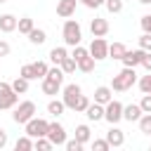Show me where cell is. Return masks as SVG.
Masks as SVG:
<instances>
[{
    "instance_id": "ba28073f",
    "label": "cell",
    "mask_w": 151,
    "mask_h": 151,
    "mask_svg": "<svg viewBox=\"0 0 151 151\" xmlns=\"http://www.w3.org/2000/svg\"><path fill=\"white\" fill-rule=\"evenodd\" d=\"M87 52H90V57H92L94 61H101V59H109V42H106L104 38H94Z\"/></svg>"
},
{
    "instance_id": "5bb4252c",
    "label": "cell",
    "mask_w": 151,
    "mask_h": 151,
    "mask_svg": "<svg viewBox=\"0 0 151 151\" xmlns=\"http://www.w3.org/2000/svg\"><path fill=\"white\" fill-rule=\"evenodd\" d=\"M76 5H78V0H59V2H57V14H59L61 19L73 17V14H76Z\"/></svg>"
},
{
    "instance_id": "4fadbf2b",
    "label": "cell",
    "mask_w": 151,
    "mask_h": 151,
    "mask_svg": "<svg viewBox=\"0 0 151 151\" xmlns=\"http://www.w3.org/2000/svg\"><path fill=\"white\" fill-rule=\"evenodd\" d=\"M83 113L87 116V120L99 123V120H104V104H97V101L92 104V101H90V104H87V109H85Z\"/></svg>"
},
{
    "instance_id": "f546056e",
    "label": "cell",
    "mask_w": 151,
    "mask_h": 151,
    "mask_svg": "<svg viewBox=\"0 0 151 151\" xmlns=\"http://www.w3.org/2000/svg\"><path fill=\"white\" fill-rule=\"evenodd\" d=\"M31 66H33V71H35V78H40V80H42V78L47 76V68H50V66H47V61H33Z\"/></svg>"
},
{
    "instance_id": "f1b7e54d",
    "label": "cell",
    "mask_w": 151,
    "mask_h": 151,
    "mask_svg": "<svg viewBox=\"0 0 151 151\" xmlns=\"http://www.w3.org/2000/svg\"><path fill=\"white\" fill-rule=\"evenodd\" d=\"M137 123H139V132L142 134H151V113H142V118Z\"/></svg>"
},
{
    "instance_id": "e0dca14e",
    "label": "cell",
    "mask_w": 151,
    "mask_h": 151,
    "mask_svg": "<svg viewBox=\"0 0 151 151\" xmlns=\"http://www.w3.org/2000/svg\"><path fill=\"white\" fill-rule=\"evenodd\" d=\"M17 17L14 14H0V31L2 33H12V31H17Z\"/></svg>"
},
{
    "instance_id": "8d00e7d4",
    "label": "cell",
    "mask_w": 151,
    "mask_h": 151,
    "mask_svg": "<svg viewBox=\"0 0 151 151\" xmlns=\"http://www.w3.org/2000/svg\"><path fill=\"white\" fill-rule=\"evenodd\" d=\"M64 146H66V151H83V146H85V144H80V142L73 137V139H66V144H64Z\"/></svg>"
},
{
    "instance_id": "e575fe53",
    "label": "cell",
    "mask_w": 151,
    "mask_h": 151,
    "mask_svg": "<svg viewBox=\"0 0 151 151\" xmlns=\"http://www.w3.org/2000/svg\"><path fill=\"white\" fill-rule=\"evenodd\" d=\"M104 5H106V9H109L111 14H118V12H123V0H106Z\"/></svg>"
},
{
    "instance_id": "1f68e13d",
    "label": "cell",
    "mask_w": 151,
    "mask_h": 151,
    "mask_svg": "<svg viewBox=\"0 0 151 151\" xmlns=\"http://www.w3.org/2000/svg\"><path fill=\"white\" fill-rule=\"evenodd\" d=\"M137 85H139V90H142L144 94H151V71H149L146 76H142V78L137 80Z\"/></svg>"
},
{
    "instance_id": "3957f363",
    "label": "cell",
    "mask_w": 151,
    "mask_h": 151,
    "mask_svg": "<svg viewBox=\"0 0 151 151\" xmlns=\"http://www.w3.org/2000/svg\"><path fill=\"white\" fill-rule=\"evenodd\" d=\"M35 111H38V109H35V104H33L31 99H26V101H21V104L14 109L12 120H14L17 125H26V123H28V120L35 116Z\"/></svg>"
},
{
    "instance_id": "74e56055",
    "label": "cell",
    "mask_w": 151,
    "mask_h": 151,
    "mask_svg": "<svg viewBox=\"0 0 151 151\" xmlns=\"http://www.w3.org/2000/svg\"><path fill=\"white\" fill-rule=\"evenodd\" d=\"M139 47L146 50V52H151V33H142L139 35Z\"/></svg>"
},
{
    "instance_id": "d590c367",
    "label": "cell",
    "mask_w": 151,
    "mask_h": 151,
    "mask_svg": "<svg viewBox=\"0 0 151 151\" xmlns=\"http://www.w3.org/2000/svg\"><path fill=\"white\" fill-rule=\"evenodd\" d=\"M87 104H90V99H87L85 94H80V97H78V101H76V109H73V111H76V113H83V111L87 109Z\"/></svg>"
},
{
    "instance_id": "836d02e7",
    "label": "cell",
    "mask_w": 151,
    "mask_h": 151,
    "mask_svg": "<svg viewBox=\"0 0 151 151\" xmlns=\"http://www.w3.org/2000/svg\"><path fill=\"white\" fill-rule=\"evenodd\" d=\"M47 78H52V80H57V83H64V71L54 64L52 68H47Z\"/></svg>"
},
{
    "instance_id": "4316f807",
    "label": "cell",
    "mask_w": 151,
    "mask_h": 151,
    "mask_svg": "<svg viewBox=\"0 0 151 151\" xmlns=\"http://www.w3.org/2000/svg\"><path fill=\"white\" fill-rule=\"evenodd\" d=\"M31 28H33V19H31V17H21V19L17 21V31H19V33L28 35V33H31Z\"/></svg>"
},
{
    "instance_id": "bcb514c9",
    "label": "cell",
    "mask_w": 151,
    "mask_h": 151,
    "mask_svg": "<svg viewBox=\"0 0 151 151\" xmlns=\"http://www.w3.org/2000/svg\"><path fill=\"white\" fill-rule=\"evenodd\" d=\"M139 2H142V5H151V0H139Z\"/></svg>"
},
{
    "instance_id": "5b68a950",
    "label": "cell",
    "mask_w": 151,
    "mask_h": 151,
    "mask_svg": "<svg viewBox=\"0 0 151 151\" xmlns=\"http://www.w3.org/2000/svg\"><path fill=\"white\" fill-rule=\"evenodd\" d=\"M47 127H50V123L45 120V118H38V116H33L28 123H26V134L28 137H47Z\"/></svg>"
},
{
    "instance_id": "7c38bea8",
    "label": "cell",
    "mask_w": 151,
    "mask_h": 151,
    "mask_svg": "<svg viewBox=\"0 0 151 151\" xmlns=\"http://www.w3.org/2000/svg\"><path fill=\"white\" fill-rule=\"evenodd\" d=\"M90 31H92L94 38H104V35L109 33V21L101 19V17H94V19L90 21Z\"/></svg>"
},
{
    "instance_id": "2e32d148",
    "label": "cell",
    "mask_w": 151,
    "mask_h": 151,
    "mask_svg": "<svg viewBox=\"0 0 151 151\" xmlns=\"http://www.w3.org/2000/svg\"><path fill=\"white\" fill-rule=\"evenodd\" d=\"M111 99H113V90H111V87L99 85V87L94 90V101H97V104H109Z\"/></svg>"
},
{
    "instance_id": "ffe728a7",
    "label": "cell",
    "mask_w": 151,
    "mask_h": 151,
    "mask_svg": "<svg viewBox=\"0 0 151 151\" xmlns=\"http://www.w3.org/2000/svg\"><path fill=\"white\" fill-rule=\"evenodd\" d=\"M76 139H78L80 144H87V142L92 139V130H90V125H85V123L78 125V127H76Z\"/></svg>"
},
{
    "instance_id": "d6a6232c",
    "label": "cell",
    "mask_w": 151,
    "mask_h": 151,
    "mask_svg": "<svg viewBox=\"0 0 151 151\" xmlns=\"http://www.w3.org/2000/svg\"><path fill=\"white\" fill-rule=\"evenodd\" d=\"M19 76H21V78H26V80H38V78H35V71H33V66H31V64H24V66L19 68Z\"/></svg>"
},
{
    "instance_id": "f35d334b",
    "label": "cell",
    "mask_w": 151,
    "mask_h": 151,
    "mask_svg": "<svg viewBox=\"0 0 151 151\" xmlns=\"http://www.w3.org/2000/svg\"><path fill=\"white\" fill-rule=\"evenodd\" d=\"M92 149H94V151H109L111 146H109L106 139H94V142H92Z\"/></svg>"
},
{
    "instance_id": "cb8c5ba5",
    "label": "cell",
    "mask_w": 151,
    "mask_h": 151,
    "mask_svg": "<svg viewBox=\"0 0 151 151\" xmlns=\"http://www.w3.org/2000/svg\"><path fill=\"white\" fill-rule=\"evenodd\" d=\"M28 40H31L33 45H42V42L47 40V33H45L42 28H35V26H33L31 33H28Z\"/></svg>"
},
{
    "instance_id": "7bdbcfd3",
    "label": "cell",
    "mask_w": 151,
    "mask_h": 151,
    "mask_svg": "<svg viewBox=\"0 0 151 151\" xmlns=\"http://www.w3.org/2000/svg\"><path fill=\"white\" fill-rule=\"evenodd\" d=\"M87 9H97V7H101V0H80Z\"/></svg>"
},
{
    "instance_id": "8992f818",
    "label": "cell",
    "mask_w": 151,
    "mask_h": 151,
    "mask_svg": "<svg viewBox=\"0 0 151 151\" xmlns=\"http://www.w3.org/2000/svg\"><path fill=\"white\" fill-rule=\"evenodd\" d=\"M104 120H109L111 125H118L123 120V104L111 99L109 104H104Z\"/></svg>"
},
{
    "instance_id": "7dc6e473",
    "label": "cell",
    "mask_w": 151,
    "mask_h": 151,
    "mask_svg": "<svg viewBox=\"0 0 151 151\" xmlns=\"http://www.w3.org/2000/svg\"><path fill=\"white\" fill-rule=\"evenodd\" d=\"M2 2H7V0H0V5H2Z\"/></svg>"
},
{
    "instance_id": "44dd1931",
    "label": "cell",
    "mask_w": 151,
    "mask_h": 151,
    "mask_svg": "<svg viewBox=\"0 0 151 151\" xmlns=\"http://www.w3.org/2000/svg\"><path fill=\"white\" fill-rule=\"evenodd\" d=\"M76 64H78V68H80L83 73H92V71H94V64H97V61H94V59H92L90 54H85V57H80V59H78Z\"/></svg>"
},
{
    "instance_id": "c3c4849f",
    "label": "cell",
    "mask_w": 151,
    "mask_h": 151,
    "mask_svg": "<svg viewBox=\"0 0 151 151\" xmlns=\"http://www.w3.org/2000/svg\"><path fill=\"white\" fill-rule=\"evenodd\" d=\"M104 2H106V0H101V5H104Z\"/></svg>"
},
{
    "instance_id": "30bf717a",
    "label": "cell",
    "mask_w": 151,
    "mask_h": 151,
    "mask_svg": "<svg viewBox=\"0 0 151 151\" xmlns=\"http://www.w3.org/2000/svg\"><path fill=\"white\" fill-rule=\"evenodd\" d=\"M144 54H146V50H142V47H137V50H125V54H123V66H132V68H137V66H142V59H144Z\"/></svg>"
},
{
    "instance_id": "8fae6325",
    "label": "cell",
    "mask_w": 151,
    "mask_h": 151,
    "mask_svg": "<svg viewBox=\"0 0 151 151\" xmlns=\"http://www.w3.org/2000/svg\"><path fill=\"white\" fill-rule=\"evenodd\" d=\"M106 142H109V146H113V149H118V146H123L125 144V134H123V130L120 127H116V125H111V130L106 132V137H104Z\"/></svg>"
},
{
    "instance_id": "83f0119b",
    "label": "cell",
    "mask_w": 151,
    "mask_h": 151,
    "mask_svg": "<svg viewBox=\"0 0 151 151\" xmlns=\"http://www.w3.org/2000/svg\"><path fill=\"white\" fill-rule=\"evenodd\" d=\"M66 54H68V52H66V47H52V50H50V61L59 66V61H61Z\"/></svg>"
},
{
    "instance_id": "d4e9b609",
    "label": "cell",
    "mask_w": 151,
    "mask_h": 151,
    "mask_svg": "<svg viewBox=\"0 0 151 151\" xmlns=\"http://www.w3.org/2000/svg\"><path fill=\"white\" fill-rule=\"evenodd\" d=\"M125 50H127V47H125L123 42H111V45H109V57L120 61V59H123V54H125Z\"/></svg>"
},
{
    "instance_id": "52a82bcc",
    "label": "cell",
    "mask_w": 151,
    "mask_h": 151,
    "mask_svg": "<svg viewBox=\"0 0 151 151\" xmlns=\"http://www.w3.org/2000/svg\"><path fill=\"white\" fill-rule=\"evenodd\" d=\"M83 94V90H80V85L78 83H71V85H66L64 87V94H61V101H64V106L66 109H76V101H78V97Z\"/></svg>"
},
{
    "instance_id": "7402d4cb",
    "label": "cell",
    "mask_w": 151,
    "mask_h": 151,
    "mask_svg": "<svg viewBox=\"0 0 151 151\" xmlns=\"http://www.w3.org/2000/svg\"><path fill=\"white\" fill-rule=\"evenodd\" d=\"M28 83H31V80H26V78L17 76V78H14L9 85H12V90H14L17 94H26V92H28Z\"/></svg>"
},
{
    "instance_id": "f6af8a7d",
    "label": "cell",
    "mask_w": 151,
    "mask_h": 151,
    "mask_svg": "<svg viewBox=\"0 0 151 151\" xmlns=\"http://www.w3.org/2000/svg\"><path fill=\"white\" fill-rule=\"evenodd\" d=\"M7 142H9V139H7V132L0 127V149H5V146H7Z\"/></svg>"
},
{
    "instance_id": "ab89813d",
    "label": "cell",
    "mask_w": 151,
    "mask_h": 151,
    "mask_svg": "<svg viewBox=\"0 0 151 151\" xmlns=\"http://www.w3.org/2000/svg\"><path fill=\"white\" fill-rule=\"evenodd\" d=\"M139 106H142V111H144V113H151V94H144V97H142V101H139Z\"/></svg>"
},
{
    "instance_id": "ee69618b",
    "label": "cell",
    "mask_w": 151,
    "mask_h": 151,
    "mask_svg": "<svg viewBox=\"0 0 151 151\" xmlns=\"http://www.w3.org/2000/svg\"><path fill=\"white\" fill-rule=\"evenodd\" d=\"M142 66H144L146 71H151V52H146V54H144V59H142Z\"/></svg>"
},
{
    "instance_id": "ac0fdd59",
    "label": "cell",
    "mask_w": 151,
    "mask_h": 151,
    "mask_svg": "<svg viewBox=\"0 0 151 151\" xmlns=\"http://www.w3.org/2000/svg\"><path fill=\"white\" fill-rule=\"evenodd\" d=\"M59 68L64 71V76H71V73H73V71L78 68V64H76V59H73L71 54H66V57H64V59L59 61Z\"/></svg>"
},
{
    "instance_id": "9a60e30c",
    "label": "cell",
    "mask_w": 151,
    "mask_h": 151,
    "mask_svg": "<svg viewBox=\"0 0 151 151\" xmlns=\"http://www.w3.org/2000/svg\"><path fill=\"white\" fill-rule=\"evenodd\" d=\"M142 106L139 104H127V106H123V120H127V123H137L139 118H142Z\"/></svg>"
},
{
    "instance_id": "4dcf8cb0",
    "label": "cell",
    "mask_w": 151,
    "mask_h": 151,
    "mask_svg": "<svg viewBox=\"0 0 151 151\" xmlns=\"http://www.w3.org/2000/svg\"><path fill=\"white\" fill-rule=\"evenodd\" d=\"M33 149H38V151H50V149H52V142H50L47 137H35V139H33Z\"/></svg>"
},
{
    "instance_id": "9c48e42d",
    "label": "cell",
    "mask_w": 151,
    "mask_h": 151,
    "mask_svg": "<svg viewBox=\"0 0 151 151\" xmlns=\"http://www.w3.org/2000/svg\"><path fill=\"white\" fill-rule=\"evenodd\" d=\"M47 139L52 142V146H64L66 144V130H64V125L61 123H50Z\"/></svg>"
},
{
    "instance_id": "b9f144b4",
    "label": "cell",
    "mask_w": 151,
    "mask_h": 151,
    "mask_svg": "<svg viewBox=\"0 0 151 151\" xmlns=\"http://www.w3.org/2000/svg\"><path fill=\"white\" fill-rule=\"evenodd\" d=\"M12 52V47H9V42L7 40H0V57H7Z\"/></svg>"
},
{
    "instance_id": "d6986e66",
    "label": "cell",
    "mask_w": 151,
    "mask_h": 151,
    "mask_svg": "<svg viewBox=\"0 0 151 151\" xmlns=\"http://www.w3.org/2000/svg\"><path fill=\"white\" fill-rule=\"evenodd\" d=\"M59 90H61V83H57V80H52V78H47V76L42 78V92H45V94L52 97V94H57Z\"/></svg>"
},
{
    "instance_id": "7a4b0ae2",
    "label": "cell",
    "mask_w": 151,
    "mask_h": 151,
    "mask_svg": "<svg viewBox=\"0 0 151 151\" xmlns=\"http://www.w3.org/2000/svg\"><path fill=\"white\" fill-rule=\"evenodd\" d=\"M61 35H64V42H66V45L76 47V45H80V40H83V28H80V24H78L76 19H66V21H64V28H61Z\"/></svg>"
},
{
    "instance_id": "6da1fadb",
    "label": "cell",
    "mask_w": 151,
    "mask_h": 151,
    "mask_svg": "<svg viewBox=\"0 0 151 151\" xmlns=\"http://www.w3.org/2000/svg\"><path fill=\"white\" fill-rule=\"evenodd\" d=\"M134 83H137V71H134L132 66H123V71L113 76L111 90H113V92H125V90H130Z\"/></svg>"
},
{
    "instance_id": "60d3db41",
    "label": "cell",
    "mask_w": 151,
    "mask_h": 151,
    "mask_svg": "<svg viewBox=\"0 0 151 151\" xmlns=\"http://www.w3.org/2000/svg\"><path fill=\"white\" fill-rule=\"evenodd\" d=\"M139 24H142V31H144V33H151V12H149V14H144Z\"/></svg>"
},
{
    "instance_id": "277c9868",
    "label": "cell",
    "mask_w": 151,
    "mask_h": 151,
    "mask_svg": "<svg viewBox=\"0 0 151 151\" xmlns=\"http://www.w3.org/2000/svg\"><path fill=\"white\" fill-rule=\"evenodd\" d=\"M19 101V94L12 90L9 83L0 80V111H7V109H14Z\"/></svg>"
},
{
    "instance_id": "484cf974",
    "label": "cell",
    "mask_w": 151,
    "mask_h": 151,
    "mask_svg": "<svg viewBox=\"0 0 151 151\" xmlns=\"http://www.w3.org/2000/svg\"><path fill=\"white\" fill-rule=\"evenodd\" d=\"M14 149H17V151H31V149H33V137H28V134L19 137V139L14 142Z\"/></svg>"
},
{
    "instance_id": "603a6c76",
    "label": "cell",
    "mask_w": 151,
    "mask_h": 151,
    "mask_svg": "<svg viewBox=\"0 0 151 151\" xmlns=\"http://www.w3.org/2000/svg\"><path fill=\"white\" fill-rule=\"evenodd\" d=\"M64 111H66V106H64V101H61V99H52V101L47 104V113H50V116H54V118H59Z\"/></svg>"
}]
</instances>
